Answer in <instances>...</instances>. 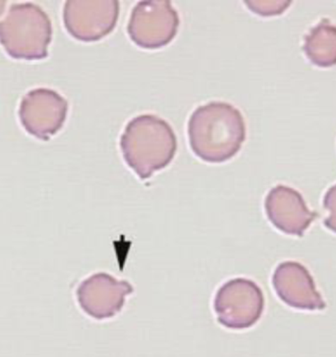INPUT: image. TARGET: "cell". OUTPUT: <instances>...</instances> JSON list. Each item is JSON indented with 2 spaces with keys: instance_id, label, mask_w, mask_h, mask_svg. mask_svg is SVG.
Returning <instances> with one entry per match:
<instances>
[{
  "instance_id": "obj_5",
  "label": "cell",
  "mask_w": 336,
  "mask_h": 357,
  "mask_svg": "<svg viewBox=\"0 0 336 357\" xmlns=\"http://www.w3.org/2000/svg\"><path fill=\"white\" fill-rule=\"evenodd\" d=\"M177 11L168 0L140 1L132 10L128 35L138 47L159 50L166 47L178 32Z\"/></svg>"
},
{
  "instance_id": "obj_6",
  "label": "cell",
  "mask_w": 336,
  "mask_h": 357,
  "mask_svg": "<svg viewBox=\"0 0 336 357\" xmlns=\"http://www.w3.org/2000/svg\"><path fill=\"white\" fill-rule=\"evenodd\" d=\"M119 9L117 0H68L64 9V26L80 42H98L115 30Z\"/></svg>"
},
{
  "instance_id": "obj_11",
  "label": "cell",
  "mask_w": 336,
  "mask_h": 357,
  "mask_svg": "<svg viewBox=\"0 0 336 357\" xmlns=\"http://www.w3.org/2000/svg\"><path fill=\"white\" fill-rule=\"evenodd\" d=\"M305 54L314 65L328 68L336 65V26L323 19L305 37Z\"/></svg>"
},
{
  "instance_id": "obj_4",
  "label": "cell",
  "mask_w": 336,
  "mask_h": 357,
  "mask_svg": "<svg viewBox=\"0 0 336 357\" xmlns=\"http://www.w3.org/2000/svg\"><path fill=\"white\" fill-rule=\"evenodd\" d=\"M265 298L255 282L245 278L229 280L214 296V308L219 324L232 330L252 327L262 317Z\"/></svg>"
},
{
  "instance_id": "obj_7",
  "label": "cell",
  "mask_w": 336,
  "mask_h": 357,
  "mask_svg": "<svg viewBox=\"0 0 336 357\" xmlns=\"http://www.w3.org/2000/svg\"><path fill=\"white\" fill-rule=\"evenodd\" d=\"M68 113V102L53 89H32L23 98L19 119L28 134L48 141L64 127Z\"/></svg>"
},
{
  "instance_id": "obj_2",
  "label": "cell",
  "mask_w": 336,
  "mask_h": 357,
  "mask_svg": "<svg viewBox=\"0 0 336 357\" xmlns=\"http://www.w3.org/2000/svg\"><path fill=\"white\" fill-rule=\"evenodd\" d=\"M125 162L141 180L170 164L177 151V139L168 122L156 115L135 117L120 139Z\"/></svg>"
},
{
  "instance_id": "obj_8",
  "label": "cell",
  "mask_w": 336,
  "mask_h": 357,
  "mask_svg": "<svg viewBox=\"0 0 336 357\" xmlns=\"http://www.w3.org/2000/svg\"><path fill=\"white\" fill-rule=\"evenodd\" d=\"M134 289L127 281H119L110 274L96 273L84 280L77 289V298L85 311L95 319L112 318L122 310L125 298Z\"/></svg>"
},
{
  "instance_id": "obj_9",
  "label": "cell",
  "mask_w": 336,
  "mask_h": 357,
  "mask_svg": "<svg viewBox=\"0 0 336 357\" xmlns=\"http://www.w3.org/2000/svg\"><path fill=\"white\" fill-rule=\"evenodd\" d=\"M265 207L268 220L287 235L303 236L316 217V212L309 211L302 195L286 185L270 190Z\"/></svg>"
},
{
  "instance_id": "obj_1",
  "label": "cell",
  "mask_w": 336,
  "mask_h": 357,
  "mask_svg": "<svg viewBox=\"0 0 336 357\" xmlns=\"http://www.w3.org/2000/svg\"><path fill=\"white\" fill-rule=\"evenodd\" d=\"M188 136L196 156L205 162H226L240 151L245 142V120L233 105L212 101L192 113Z\"/></svg>"
},
{
  "instance_id": "obj_12",
  "label": "cell",
  "mask_w": 336,
  "mask_h": 357,
  "mask_svg": "<svg viewBox=\"0 0 336 357\" xmlns=\"http://www.w3.org/2000/svg\"><path fill=\"white\" fill-rule=\"evenodd\" d=\"M323 205L330 211V216L326 219L325 225L326 228L336 233V185L326 192Z\"/></svg>"
},
{
  "instance_id": "obj_13",
  "label": "cell",
  "mask_w": 336,
  "mask_h": 357,
  "mask_svg": "<svg viewBox=\"0 0 336 357\" xmlns=\"http://www.w3.org/2000/svg\"><path fill=\"white\" fill-rule=\"evenodd\" d=\"M6 1H0V15L3 13L4 8H6Z\"/></svg>"
},
{
  "instance_id": "obj_10",
  "label": "cell",
  "mask_w": 336,
  "mask_h": 357,
  "mask_svg": "<svg viewBox=\"0 0 336 357\" xmlns=\"http://www.w3.org/2000/svg\"><path fill=\"white\" fill-rule=\"evenodd\" d=\"M272 284L280 300L291 307L307 310L326 307L310 273L299 263L288 261L279 264L273 274Z\"/></svg>"
},
{
  "instance_id": "obj_3",
  "label": "cell",
  "mask_w": 336,
  "mask_h": 357,
  "mask_svg": "<svg viewBox=\"0 0 336 357\" xmlns=\"http://www.w3.org/2000/svg\"><path fill=\"white\" fill-rule=\"evenodd\" d=\"M52 40L50 17L40 6L30 2L13 4L6 18L0 21V45L14 59H45Z\"/></svg>"
}]
</instances>
